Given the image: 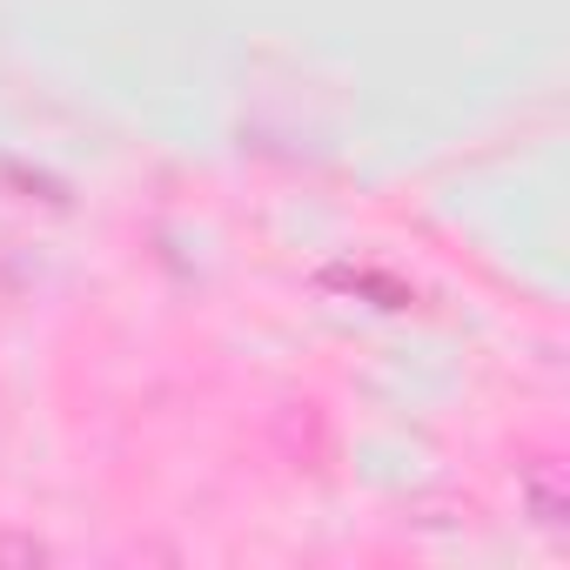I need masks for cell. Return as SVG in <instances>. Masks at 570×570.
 Returning a JSON list of instances; mask_svg holds the SVG:
<instances>
[{"mask_svg": "<svg viewBox=\"0 0 570 570\" xmlns=\"http://www.w3.org/2000/svg\"><path fill=\"white\" fill-rule=\"evenodd\" d=\"M523 497H530V517H537L543 530H557V523H563V476H557L550 463H537V470L523 476Z\"/></svg>", "mask_w": 570, "mask_h": 570, "instance_id": "6da1fadb", "label": "cell"}]
</instances>
